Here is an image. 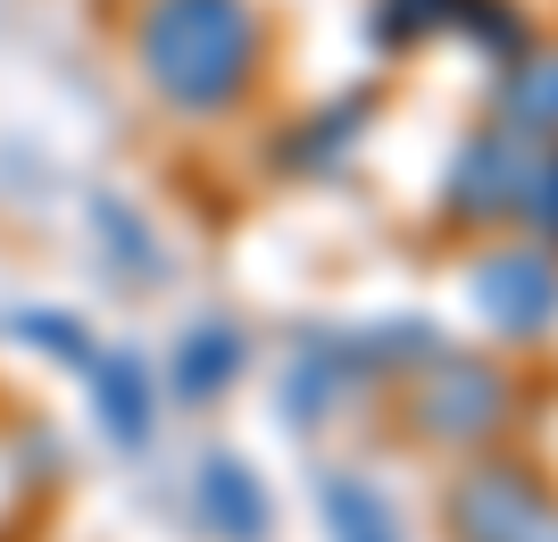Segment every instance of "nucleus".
Instances as JSON below:
<instances>
[{
  "mask_svg": "<svg viewBox=\"0 0 558 542\" xmlns=\"http://www.w3.org/2000/svg\"><path fill=\"white\" fill-rule=\"evenodd\" d=\"M258 9L251 0H150L142 17V68L184 109H226L258 68Z\"/></svg>",
  "mask_w": 558,
  "mask_h": 542,
  "instance_id": "obj_1",
  "label": "nucleus"
},
{
  "mask_svg": "<svg viewBox=\"0 0 558 542\" xmlns=\"http://www.w3.org/2000/svg\"><path fill=\"white\" fill-rule=\"evenodd\" d=\"M459 542H558V501L525 468H484L459 484Z\"/></svg>",
  "mask_w": 558,
  "mask_h": 542,
  "instance_id": "obj_2",
  "label": "nucleus"
},
{
  "mask_svg": "<svg viewBox=\"0 0 558 542\" xmlns=\"http://www.w3.org/2000/svg\"><path fill=\"white\" fill-rule=\"evenodd\" d=\"M484 301L500 309L509 326H542V317H550V301H558V276H550L542 260H509L500 276H492V292H484Z\"/></svg>",
  "mask_w": 558,
  "mask_h": 542,
  "instance_id": "obj_3",
  "label": "nucleus"
},
{
  "mask_svg": "<svg viewBox=\"0 0 558 542\" xmlns=\"http://www.w3.org/2000/svg\"><path fill=\"white\" fill-rule=\"evenodd\" d=\"M209 501L226 509V518H242V542H258L267 501H258V484H251V468H242V459H209Z\"/></svg>",
  "mask_w": 558,
  "mask_h": 542,
  "instance_id": "obj_4",
  "label": "nucleus"
},
{
  "mask_svg": "<svg viewBox=\"0 0 558 542\" xmlns=\"http://www.w3.org/2000/svg\"><path fill=\"white\" fill-rule=\"evenodd\" d=\"M509 109H517V125H550V134H558V59H534V68L517 75Z\"/></svg>",
  "mask_w": 558,
  "mask_h": 542,
  "instance_id": "obj_5",
  "label": "nucleus"
},
{
  "mask_svg": "<svg viewBox=\"0 0 558 542\" xmlns=\"http://www.w3.org/2000/svg\"><path fill=\"white\" fill-rule=\"evenodd\" d=\"M233 359H242V342H233V334H201V342H192V351H184V393H209V384L217 376H226V368H233Z\"/></svg>",
  "mask_w": 558,
  "mask_h": 542,
  "instance_id": "obj_6",
  "label": "nucleus"
},
{
  "mask_svg": "<svg viewBox=\"0 0 558 542\" xmlns=\"http://www.w3.org/2000/svg\"><path fill=\"white\" fill-rule=\"evenodd\" d=\"M333 509H342V542H384V509L359 484H333Z\"/></svg>",
  "mask_w": 558,
  "mask_h": 542,
  "instance_id": "obj_7",
  "label": "nucleus"
}]
</instances>
